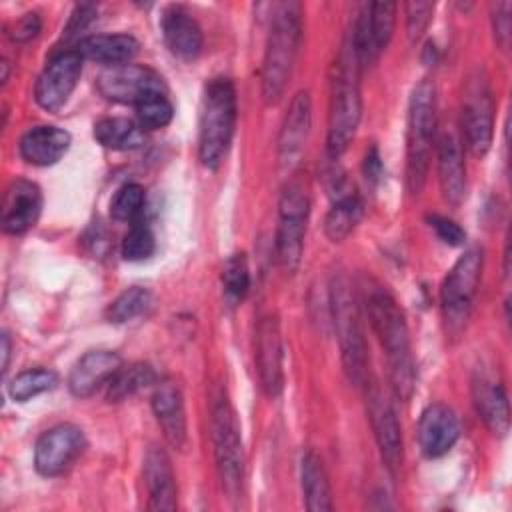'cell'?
I'll list each match as a JSON object with an SVG mask.
<instances>
[{
  "label": "cell",
  "instance_id": "obj_1",
  "mask_svg": "<svg viewBox=\"0 0 512 512\" xmlns=\"http://www.w3.org/2000/svg\"><path fill=\"white\" fill-rule=\"evenodd\" d=\"M366 308L370 324L388 360L390 386L400 400H408L416 384V364L404 312L394 296L382 286H372L366 292Z\"/></svg>",
  "mask_w": 512,
  "mask_h": 512
},
{
  "label": "cell",
  "instance_id": "obj_2",
  "mask_svg": "<svg viewBox=\"0 0 512 512\" xmlns=\"http://www.w3.org/2000/svg\"><path fill=\"white\" fill-rule=\"evenodd\" d=\"M300 16L302 10L296 2H278L272 8L260 74L262 98L266 104H276L290 82L302 36Z\"/></svg>",
  "mask_w": 512,
  "mask_h": 512
},
{
  "label": "cell",
  "instance_id": "obj_3",
  "mask_svg": "<svg viewBox=\"0 0 512 512\" xmlns=\"http://www.w3.org/2000/svg\"><path fill=\"white\" fill-rule=\"evenodd\" d=\"M236 126V90L230 78H212L202 96L198 156L208 170H216L234 136Z\"/></svg>",
  "mask_w": 512,
  "mask_h": 512
},
{
  "label": "cell",
  "instance_id": "obj_4",
  "mask_svg": "<svg viewBox=\"0 0 512 512\" xmlns=\"http://www.w3.org/2000/svg\"><path fill=\"white\" fill-rule=\"evenodd\" d=\"M358 76H360V64L354 56V50L350 42L346 40L340 60H338V70L332 80V92H330V112H328V140L326 148L330 158H338L340 154L346 152L350 146L360 116H362V98H360V86H358Z\"/></svg>",
  "mask_w": 512,
  "mask_h": 512
},
{
  "label": "cell",
  "instance_id": "obj_5",
  "mask_svg": "<svg viewBox=\"0 0 512 512\" xmlns=\"http://www.w3.org/2000/svg\"><path fill=\"white\" fill-rule=\"evenodd\" d=\"M210 438L222 488L228 498H238L244 482L242 434L236 410L222 388L210 394Z\"/></svg>",
  "mask_w": 512,
  "mask_h": 512
},
{
  "label": "cell",
  "instance_id": "obj_6",
  "mask_svg": "<svg viewBox=\"0 0 512 512\" xmlns=\"http://www.w3.org/2000/svg\"><path fill=\"white\" fill-rule=\"evenodd\" d=\"M330 312L336 338L340 344L344 372L352 384L362 386L368 380V350L358 300L346 276H336L330 284Z\"/></svg>",
  "mask_w": 512,
  "mask_h": 512
},
{
  "label": "cell",
  "instance_id": "obj_7",
  "mask_svg": "<svg viewBox=\"0 0 512 512\" xmlns=\"http://www.w3.org/2000/svg\"><path fill=\"white\" fill-rule=\"evenodd\" d=\"M434 134H436V88L430 80H422L414 86L410 104H408L406 184L412 194H418L426 182Z\"/></svg>",
  "mask_w": 512,
  "mask_h": 512
},
{
  "label": "cell",
  "instance_id": "obj_8",
  "mask_svg": "<svg viewBox=\"0 0 512 512\" xmlns=\"http://www.w3.org/2000/svg\"><path fill=\"white\" fill-rule=\"evenodd\" d=\"M482 262V252L478 248H470L444 276L440 288V306L446 330L450 334H460L468 322L482 276Z\"/></svg>",
  "mask_w": 512,
  "mask_h": 512
},
{
  "label": "cell",
  "instance_id": "obj_9",
  "mask_svg": "<svg viewBox=\"0 0 512 512\" xmlns=\"http://www.w3.org/2000/svg\"><path fill=\"white\" fill-rule=\"evenodd\" d=\"M462 132L468 150L482 158L490 150L494 134V98L486 70L474 68L462 90Z\"/></svg>",
  "mask_w": 512,
  "mask_h": 512
},
{
  "label": "cell",
  "instance_id": "obj_10",
  "mask_svg": "<svg viewBox=\"0 0 512 512\" xmlns=\"http://www.w3.org/2000/svg\"><path fill=\"white\" fill-rule=\"evenodd\" d=\"M308 214L310 200L306 192L296 184H288L278 202V226L274 246L278 264L290 274L296 272L302 258Z\"/></svg>",
  "mask_w": 512,
  "mask_h": 512
},
{
  "label": "cell",
  "instance_id": "obj_11",
  "mask_svg": "<svg viewBox=\"0 0 512 512\" xmlns=\"http://www.w3.org/2000/svg\"><path fill=\"white\" fill-rule=\"evenodd\" d=\"M96 86L104 98L134 106L156 94H168L166 82L156 70L128 62L104 68L96 80Z\"/></svg>",
  "mask_w": 512,
  "mask_h": 512
},
{
  "label": "cell",
  "instance_id": "obj_12",
  "mask_svg": "<svg viewBox=\"0 0 512 512\" xmlns=\"http://www.w3.org/2000/svg\"><path fill=\"white\" fill-rule=\"evenodd\" d=\"M396 24L394 2H370L362 4L354 20L348 42L360 68L372 64L378 54L388 46Z\"/></svg>",
  "mask_w": 512,
  "mask_h": 512
},
{
  "label": "cell",
  "instance_id": "obj_13",
  "mask_svg": "<svg viewBox=\"0 0 512 512\" xmlns=\"http://www.w3.org/2000/svg\"><path fill=\"white\" fill-rule=\"evenodd\" d=\"M366 384V412L386 468L396 474L402 464V430L390 396L378 382Z\"/></svg>",
  "mask_w": 512,
  "mask_h": 512
},
{
  "label": "cell",
  "instance_id": "obj_14",
  "mask_svg": "<svg viewBox=\"0 0 512 512\" xmlns=\"http://www.w3.org/2000/svg\"><path fill=\"white\" fill-rule=\"evenodd\" d=\"M86 436L76 424L64 422L40 434L34 446V466L42 476L64 474L84 452Z\"/></svg>",
  "mask_w": 512,
  "mask_h": 512
},
{
  "label": "cell",
  "instance_id": "obj_15",
  "mask_svg": "<svg viewBox=\"0 0 512 512\" xmlns=\"http://www.w3.org/2000/svg\"><path fill=\"white\" fill-rule=\"evenodd\" d=\"M82 62L78 50H62L50 58L34 84V98L44 110L56 112L68 102L80 80Z\"/></svg>",
  "mask_w": 512,
  "mask_h": 512
},
{
  "label": "cell",
  "instance_id": "obj_16",
  "mask_svg": "<svg viewBox=\"0 0 512 512\" xmlns=\"http://www.w3.org/2000/svg\"><path fill=\"white\" fill-rule=\"evenodd\" d=\"M282 334L274 314L260 318L256 326V370L266 396L276 398L284 386Z\"/></svg>",
  "mask_w": 512,
  "mask_h": 512
},
{
  "label": "cell",
  "instance_id": "obj_17",
  "mask_svg": "<svg viewBox=\"0 0 512 512\" xmlns=\"http://www.w3.org/2000/svg\"><path fill=\"white\" fill-rule=\"evenodd\" d=\"M472 400L486 428L496 436H506L510 428V404L502 380L488 370H478L472 378Z\"/></svg>",
  "mask_w": 512,
  "mask_h": 512
},
{
  "label": "cell",
  "instance_id": "obj_18",
  "mask_svg": "<svg viewBox=\"0 0 512 512\" xmlns=\"http://www.w3.org/2000/svg\"><path fill=\"white\" fill-rule=\"evenodd\" d=\"M42 210L40 188L26 180L16 178L8 184L2 198V228L6 234H24L30 230Z\"/></svg>",
  "mask_w": 512,
  "mask_h": 512
},
{
  "label": "cell",
  "instance_id": "obj_19",
  "mask_svg": "<svg viewBox=\"0 0 512 512\" xmlns=\"http://www.w3.org/2000/svg\"><path fill=\"white\" fill-rule=\"evenodd\" d=\"M460 438V422L456 412L446 404L428 406L418 422V444L424 456L438 458L450 452Z\"/></svg>",
  "mask_w": 512,
  "mask_h": 512
},
{
  "label": "cell",
  "instance_id": "obj_20",
  "mask_svg": "<svg viewBox=\"0 0 512 512\" xmlns=\"http://www.w3.org/2000/svg\"><path fill=\"white\" fill-rule=\"evenodd\" d=\"M310 120H312V104H310V94L306 90H300L284 116L280 136H278V160L280 166L290 168L298 162L308 132H310Z\"/></svg>",
  "mask_w": 512,
  "mask_h": 512
},
{
  "label": "cell",
  "instance_id": "obj_21",
  "mask_svg": "<svg viewBox=\"0 0 512 512\" xmlns=\"http://www.w3.org/2000/svg\"><path fill=\"white\" fill-rule=\"evenodd\" d=\"M438 180L448 204L458 206L466 196V164L460 138L446 130L438 138Z\"/></svg>",
  "mask_w": 512,
  "mask_h": 512
},
{
  "label": "cell",
  "instance_id": "obj_22",
  "mask_svg": "<svg viewBox=\"0 0 512 512\" xmlns=\"http://www.w3.org/2000/svg\"><path fill=\"white\" fill-rule=\"evenodd\" d=\"M152 410L164 432L166 442L182 450L186 444V414H184V398L176 382L162 380L156 384L152 392Z\"/></svg>",
  "mask_w": 512,
  "mask_h": 512
},
{
  "label": "cell",
  "instance_id": "obj_23",
  "mask_svg": "<svg viewBox=\"0 0 512 512\" xmlns=\"http://www.w3.org/2000/svg\"><path fill=\"white\" fill-rule=\"evenodd\" d=\"M122 366V358L112 350H90L70 370L68 388L78 398L92 396L100 386L108 384Z\"/></svg>",
  "mask_w": 512,
  "mask_h": 512
},
{
  "label": "cell",
  "instance_id": "obj_24",
  "mask_svg": "<svg viewBox=\"0 0 512 512\" xmlns=\"http://www.w3.org/2000/svg\"><path fill=\"white\" fill-rule=\"evenodd\" d=\"M144 482L148 488V508L172 512L178 506L176 480L164 448L152 444L144 454Z\"/></svg>",
  "mask_w": 512,
  "mask_h": 512
},
{
  "label": "cell",
  "instance_id": "obj_25",
  "mask_svg": "<svg viewBox=\"0 0 512 512\" xmlns=\"http://www.w3.org/2000/svg\"><path fill=\"white\" fill-rule=\"evenodd\" d=\"M160 28L164 42L174 56L182 60H194L200 54L202 30L182 6H168L162 14Z\"/></svg>",
  "mask_w": 512,
  "mask_h": 512
},
{
  "label": "cell",
  "instance_id": "obj_26",
  "mask_svg": "<svg viewBox=\"0 0 512 512\" xmlns=\"http://www.w3.org/2000/svg\"><path fill=\"white\" fill-rule=\"evenodd\" d=\"M70 148V134L58 126H34L20 138V154L34 166L56 164Z\"/></svg>",
  "mask_w": 512,
  "mask_h": 512
},
{
  "label": "cell",
  "instance_id": "obj_27",
  "mask_svg": "<svg viewBox=\"0 0 512 512\" xmlns=\"http://www.w3.org/2000/svg\"><path fill=\"white\" fill-rule=\"evenodd\" d=\"M138 48V40L130 34H94L82 38L76 50L82 54V58L92 62L118 66L126 64L138 52Z\"/></svg>",
  "mask_w": 512,
  "mask_h": 512
},
{
  "label": "cell",
  "instance_id": "obj_28",
  "mask_svg": "<svg viewBox=\"0 0 512 512\" xmlns=\"http://www.w3.org/2000/svg\"><path fill=\"white\" fill-rule=\"evenodd\" d=\"M300 478H302L304 506L310 512H328L334 508L332 490H330V482H328L324 464L314 450H308L302 456Z\"/></svg>",
  "mask_w": 512,
  "mask_h": 512
},
{
  "label": "cell",
  "instance_id": "obj_29",
  "mask_svg": "<svg viewBox=\"0 0 512 512\" xmlns=\"http://www.w3.org/2000/svg\"><path fill=\"white\" fill-rule=\"evenodd\" d=\"M336 200L332 204V208L328 210L326 214V220H324V230H326V236L334 242H340L344 240L352 228L356 226V222L360 220V214H362V202L360 198L344 184V180L336 182Z\"/></svg>",
  "mask_w": 512,
  "mask_h": 512
},
{
  "label": "cell",
  "instance_id": "obj_30",
  "mask_svg": "<svg viewBox=\"0 0 512 512\" xmlns=\"http://www.w3.org/2000/svg\"><path fill=\"white\" fill-rule=\"evenodd\" d=\"M94 138L112 150H134L144 144V130L128 118H102L94 124Z\"/></svg>",
  "mask_w": 512,
  "mask_h": 512
},
{
  "label": "cell",
  "instance_id": "obj_31",
  "mask_svg": "<svg viewBox=\"0 0 512 512\" xmlns=\"http://www.w3.org/2000/svg\"><path fill=\"white\" fill-rule=\"evenodd\" d=\"M156 382V372L150 364L136 362L130 366H120L106 384V398L110 402H122L124 398L136 394L138 390Z\"/></svg>",
  "mask_w": 512,
  "mask_h": 512
},
{
  "label": "cell",
  "instance_id": "obj_32",
  "mask_svg": "<svg viewBox=\"0 0 512 512\" xmlns=\"http://www.w3.org/2000/svg\"><path fill=\"white\" fill-rule=\"evenodd\" d=\"M56 384H58V376L54 370H48V368L24 370L16 374L8 384V394L16 402H26L42 392L52 390Z\"/></svg>",
  "mask_w": 512,
  "mask_h": 512
},
{
  "label": "cell",
  "instance_id": "obj_33",
  "mask_svg": "<svg viewBox=\"0 0 512 512\" xmlns=\"http://www.w3.org/2000/svg\"><path fill=\"white\" fill-rule=\"evenodd\" d=\"M152 302V294L148 288L142 286H130L124 292H120L108 306L106 316L110 322L114 324H124L136 316H140L142 312L148 310Z\"/></svg>",
  "mask_w": 512,
  "mask_h": 512
},
{
  "label": "cell",
  "instance_id": "obj_34",
  "mask_svg": "<svg viewBox=\"0 0 512 512\" xmlns=\"http://www.w3.org/2000/svg\"><path fill=\"white\" fill-rule=\"evenodd\" d=\"M144 204H146L144 188L136 182H128L116 190L110 202V214L114 220L132 222L142 214Z\"/></svg>",
  "mask_w": 512,
  "mask_h": 512
},
{
  "label": "cell",
  "instance_id": "obj_35",
  "mask_svg": "<svg viewBox=\"0 0 512 512\" xmlns=\"http://www.w3.org/2000/svg\"><path fill=\"white\" fill-rule=\"evenodd\" d=\"M174 116V106L168 98V94H156L136 106V118L140 128L144 130H156L170 124Z\"/></svg>",
  "mask_w": 512,
  "mask_h": 512
},
{
  "label": "cell",
  "instance_id": "obj_36",
  "mask_svg": "<svg viewBox=\"0 0 512 512\" xmlns=\"http://www.w3.org/2000/svg\"><path fill=\"white\" fill-rule=\"evenodd\" d=\"M156 250V238L146 224H132L122 240V256L130 262L146 260Z\"/></svg>",
  "mask_w": 512,
  "mask_h": 512
},
{
  "label": "cell",
  "instance_id": "obj_37",
  "mask_svg": "<svg viewBox=\"0 0 512 512\" xmlns=\"http://www.w3.org/2000/svg\"><path fill=\"white\" fill-rule=\"evenodd\" d=\"M222 284L226 288V292L234 298H242L246 296L248 288H250V268H248V260L246 254H232L222 268Z\"/></svg>",
  "mask_w": 512,
  "mask_h": 512
},
{
  "label": "cell",
  "instance_id": "obj_38",
  "mask_svg": "<svg viewBox=\"0 0 512 512\" xmlns=\"http://www.w3.org/2000/svg\"><path fill=\"white\" fill-rule=\"evenodd\" d=\"M406 32L412 42H416L428 28L434 12L432 2H408L406 6Z\"/></svg>",
  "mask_w": 512,
  "mask_h": 512
},
{
  "label": "cell",
  "instance_id": "obj_39",
  "mask_svg": "<svg viewBox=\"0 0 512 512\" xmlns=\"http://www.w3.org/2000/svg\"><path fill=\"white\" fill-rule=\"evenodd\" d=\"M510 10H512L510 2L492 4V28H494L496 42L500 44L502 50H508V44H510V28H512Z\"/></svg>",
  "mask_w": 512,
  "mask_h": 512
},
{
  "label": "cell",
  "instance_id": "obj_40",
  "mask_svg": "<svg viewBox=\"0 0 512 512\" xmlns=\"http://www.w3.org/2000/svg\"><path fill=\"white\" fill-rule=\"evenodd\" d=\"M428 224L434 228L440 240H444L450 246H460L466 240V232L458 226V222L440 216V214H428Z\"/></svg>",
  "mask_w": 512,
  "mask_h": 512
},
{
  "label": "cell",
  "instance_id": "obj_41",
  "mask_svg": "<svg viewBox=\"0 0 512 512\" xmlns=\"http://www.w3.org/2000/svg\"><path fill=\"white\" fill-rule=\"evenodd\" d=\"M40 28H42L40 16H38L36 12H28V14H24V16L12 26L10 36H12L14 42H28V40H32V38L40 32Z\"/></svg>",
  "mask_w": 512,
  "mask_h": 512
},
{
  "label": "cell",
  "instance_id": "obj_42",
  "mask_svg": "<svg viewBox=\"0 0 512 512\" xmlns=\"http://www.w3.org/2000/svg\"><path fill=\"white\" fill-rule=\"evenodd\" d=\"M96 16V8L92 4H80L76 6V10L72 12L70 20H68V26H66V34L72 36V34H78L80 30H84Z\"/></svg>",
  "mask_w": 512,
  "mask_h": 512
},
{
  "label": "cell",
  "instance_id": "obj_43",
  "mask_svg": "<svg viewBox=\"0 0 512 512\" xmlns=\"http://www.w3.org/2000/svg\"><path fill=\"white\" fill-rule=\"evenodd\" d=\"M364 176L370 182H376L382 176V160L376 146H370L364 156Z\"/></svg>",
  "mask_w": 512,
  "mask_h": 512
},
{
  "label": "cell",
  "instance_id": "obj_44",
  "mask_svg": "<svg viewBox=\"0 0 512 512\" xmlns=\"http://www.w3.org/2000/svg\"><path fill=\"white\" fill-rule=\"evenodd\" d=\"M0 340H2V372H6L8 370V362H10V350H12L10 336L6 332H2Z\"/></svg>",
  "mask_w": 512,
  "mask_h": 512
}]
</instances>
